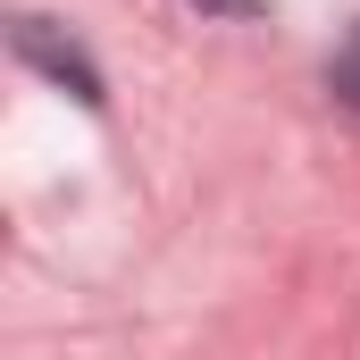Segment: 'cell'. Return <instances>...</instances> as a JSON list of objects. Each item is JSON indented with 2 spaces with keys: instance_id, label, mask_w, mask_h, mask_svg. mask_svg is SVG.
I'll use <instances>...</instances> for the list:
<instances>
[{
  "instance_id": "3957f363",
  "label": "cell",
  "mask_w": 360,
  "mask_h": 360,
  "mask_svg": "<svg viewBox=\"0 0 360 360\" xmlns=\"http://www.w3.org/2000/svg\"><path fill=\"white\" fill-rule=\"evenodd\" d=\"M201 8H210V17H252L260 0H201Z\"/></svg>"
},
{
  "instance_id": "6da1fadb",
  "label": "cell",
  "mask_w": 360,
  "mask_h": 360,
  "mask_svg": "<svg viewBox=\"0 0 360 360\" xmlns=\"http://www.w3.org/2000/svg\"><path fill=\"white\" fill-rule=\"evenodd\" d=\"M17 51H25L42 76H59L76 101H92V109H101V76H92V59L76 51V42H59V34H51V17H17Z\"/></svg>"
},
{
  "instance_id": "7a4b0ae2",
  "label": "cell",
  "mask_w": 360,
  "mask_h": 360,
  "mask_svg": "<svg viewBox=\"0 0 360 360\" xmlns=\"http://www.w3.org/2000/svg\"><path fill=\"white\" fill-rule=\"evenodd\" d=\"M327 84H335V101H352V109H360V25L344 34V51H335V68H327Z\"/></svg>"
}]
</instances>
